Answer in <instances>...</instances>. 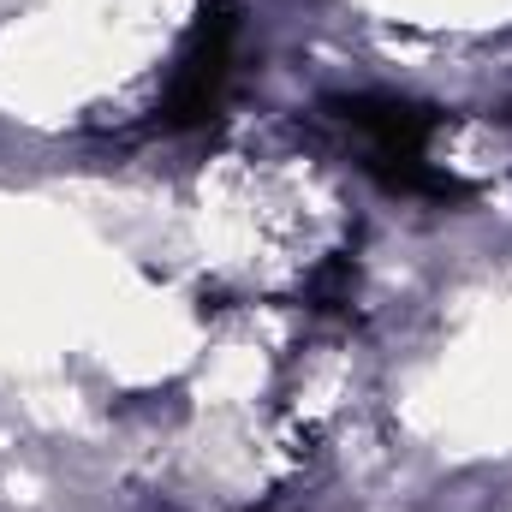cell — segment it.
Here are the masks:
<instances>
[{"instance_id": "obj_1", "label": "cell", "mask_w": 512, "mask_h": 512, "mask_svg": "<svg viewBox=\"0 0 512 512\" xmlns=\"http://www.w3.org/2000/svg\"><path fill=\"white\" fill-rule=\"evenodd\" d=\"M233 42H239L233 6H209L203 24H197L191 42H185L179 72H173L167 108H161L167 126H191V120H203V114L215 108V96H221V84H227V72H233Z\"/></svg>"}]
</instances>
